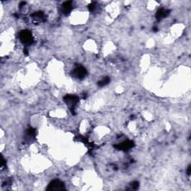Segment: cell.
<instances>
[{"mask_svg": "<svg viewBox=\"0 0 191 191\" xmlns=\"http://www.w3.org/2000/svg\"><path fill=\"white\" fill-rule=\"evenodd\" d=\"M19 37H20V40L25 45H31L34 41L31 33L29 31H27V30H24V31H21Z\"/></svg>", "mask_w": 191, "mask_h": 191, "instance_id": "1", "label": "cell"}, {"mask_svg": "<svg viewBox=\"0 0 191 191\" xmlns=\"http://www.w3.org/2000/svg\"><path fill=\"white\" fill-rule=\"evenodd\" d=\"M64 189V184L59 180H54L51 181L50 184H49V187H47V190H62Z\"/></svg>", "mask_w": 191, "mask_h": 191, "instance_id": "2", "label": "cell"}, {"mask_svg": "<svg viewBox=\"0 0 191 191\" xmlns=\"http://www.w3.org/2000/svg\"><path fill=\"white\" fill-rule=\"evenodd\" d=\"M64 101L72 108V111H73L75 106L76 105V104L79 102V98L77 96H76L67 95L64 97Z\"/></svg>", "mask_w": 191, "mask_h": 191, "instance_id": "3", "label": "cell"}, {"mask_svg": "<svg viewBox=\"0 0 191 191\" xmlns=\"http://www.w3.org/2000/svg\"><path fill=\"white\" fill-rule=\"evenodd\" d=\"M73 72H74L75 76H76L78 79H84V78L85 77L87 74V70H86L85 68L82 66H77V67L74 70V71Z\"/></svg>", "mask_w": 191, "mask_h": 191, "instance_id": "4", "label": "cell"}, {"mask_svg": "<svg viewBox=\"0 0 191 191\" xmlns=\"http://www.w3.org/2000/svg\"><path fill=\"white\" fill-rule=\"evenodd\" d=\"M134 146V143L131 141H124L123 143H120L118 146H115L117 149H120V150H128V149H131Z\"/></svg>", "mask_w": 191, "mask_h": 191, "instance_id": "5", "label": "cell"}, {"mask_svg": "<svg viewBox=\"0 0 191 191\" xmlns=\"http://www.w3.org/2000/svg\"><path fill=\"white\" fill-rule=\"evenodd\" d=\"M72 10H73V2L67 1L63 3V5H62V12L63 14L67 15L70 13Z\"/></svg>", "mask_w": 191, "mask_h": 191, "instance_id": "6", "label": "cell"}, {"mask_svg": "<svg viewBox=\"0 0 191 191\" xmlns=\"http://www.w3.org/2000/svg\"><path fill=\"white\" fill-rule=\"evenodd\" d=\"M169 14H170V11L169 10L163 8L160 9L159 11H157V14H156V18H157V20H161L162 19L167 17Z\"/></svg>", "mask_w": 191, "mask_h": 191, "instance_id": "7", "label": "cell"}, {"mask_svg": "<svg viewBox=\"0 0 191 191\" xmlns=\"http://www.w3.org/2000/svg\"><path fill=\"white\" fill-rule=\"evenodd\" d=\"M44 13L41 12V11H38V12H36L34 13V14H32V17L34 19H35V20H41V19L44 18Z\"/></svg>", "mask_w": 191, "mask_h": 191, "instance_id": "8", "label": "cell"}, {"mask_svg": "<svg viewBox=\"0 0 191 191\" xmlns=\"http://www.w3.org/2000/svg\"><path fill=\"white\" fill-rule=\"evenodd\" d=\"M109 82H110L109 78L106 77V78H105L104 79H102V81L99 82H98V85L100 86V87H103V86L106 85V84L109 83Z\"/></svg>", "mask_w": 191, "mask_h": 191, "instance_id": "9", "label": "cell"}, {"mask_svg": "<svg viewBox=\"0 0 191 191\" xmlns=\"http://www.w3.org/2000/svg\"><path fill=\"white\" fill-rule=\"evenodd\" d=\"M88 8H89V10L90 11H93L96 8V4H95V3L94 2H92L91 4L89 5Z\"/></svg>", "mask_w": 191, "mask_h": 191, "instance_id": "10", "label": "cell"}, {"mask_svg": "<svg viewBox=\"0 0 191 191\" xmlns=\"http://www.w3.org/2000/svg\"><path fill=\"white\" fill-rule=\"evenodd\" d=\"M131 185H132V187H133L134 189H138V185H139V183H138V181H134V182L132 183Z\"/></svg>", "mask_w": 191, "mask_h": 191, "instance_id": "11", "label": "cell"}, {"mask_svg": "<svg viewBox=\"0 0 191 191\" xmlns=\"http://www.w3.org/2000/svg\"><path fill=\"white\" fill-rule=\"evenodd\" d=\"M187 174L188 175L190 174V167H188V170H187Z\"/></svg>", "mask_w": 191, "mask_h": 191, "instance_id": "12", "label": "cell"}]
</instances>
